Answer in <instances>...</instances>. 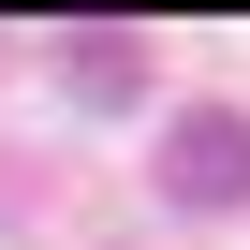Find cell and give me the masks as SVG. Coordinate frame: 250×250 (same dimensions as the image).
<instances>
[{
	"instance_id": "obj_1",
	"label": "cell",
	"mask_w": 250,
	"mask_h": 250,
	"mask_svg": "<svg viewBox=\"0 0 250 250\" xmlns=\"http://www.w3.org/2000/svg\"><path fill=\"white\" fill-rule=\"evenodd\" d=\"M162 191L177 206H250V118L235 103H191L177 133H162Z\"/></svg>"
},
{
	"instance_id": "obj_2",
	"label": "cell",
	"mask_w": 250,
	"mask_h": 250,
	"mask_svg": "<svg viewBox=\"0 0 250 250\" xmlns=\"http://www.w3.org/2000/svg\"><path fill=\"white\" fill-rule=\"evenodd\" d=\"M59 59H74V88H88V103H133V30H74Z\"/></svg>"
}]
</instances>
